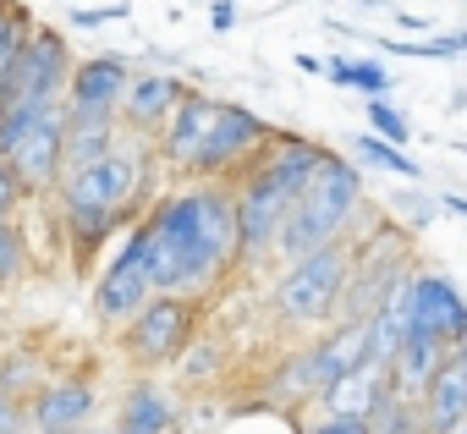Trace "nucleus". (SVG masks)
<instances>
[{"label":"nucleus","mask_w":467,"mask_h":434,"mask_svg":"<svg viewBox=\"0 0 467 434\" xmlns=\"http://www.w3.org/2000/svg\"><path fill=\"white\" fill-rule=\"evenodd\" d=\"M138 264L154 292H187L209 297L231 270L243 264L237 243V192L231 181H192L165 198H154L127 226Z\"/></svg>","instance_id":"obj_1"},{"label":"nucleus","mask_w":467,"mask_h":434,"mask_svg":"<svg viewBox=\"0 0 467 434\" xmlns=\"http://www.w3.org/2000/svg\"><path fill=\"white\" fill-rule=\"evenodd\" d=\"M149 154H154V143L121 138L116 154H105L94 165H78V170H61L50 198H56V214H61L67 243H72L78 259L99 253L121 226H132L138 209L154 203V192H149Z\"/></svg>","instance_id":"obj_2"},{"label":"nucleus","mask_w":467,"mask_h":434,"mask_svg":"<svg viewBox=\"0 0 467 434\" xmlns=\"http://www.w3.org/2000/svg\"><path fill=\"white\" fill-rule=\"evenodd\" d=\"M336 149L303 138V132H275L270 149L259 154V165L231 187L237 192V243H243V264H275V237L286 226L292 203L303 198V187L325 170Z\"/></svg>","instance_id":"obj_3"},{"label":"nucleus","mask_w":467,"mask_h":434,"mask_svg":"<svg viewBox=\"0 0 467 434\" xmlns=\"http://www.w3.org/2000/svg\"><path fill=\"white\" fill-rule=\"evenodd\" d=\"M358 226H363V176H358L352 160L330 154L325 170L303 187V198H297L292 214H286V226H281V237H275V264L303 259V253H314V248H330V243L352 237Z\"/></svg>","instance_id":"obj_4"},{"label":"nucleus","mask_w":467,"mask_h":434,"mask_svg":"<svg viewBox=\"0 0 467 434\" xmlns=\"http://www.w3.org/2000/svg\"><path fill=\"white\" fill-rule=\"evenodd\" d=\"M347 275H352V243H330V248H314L303 259H286L265 292L270 303V319L286 330V336H319L336 325V308H341V292H347Z\"/></svg>","instance_id":"obj_5"},{"label":"nucleus","mask_w":467,"mask_h":434,"mask_svg":"<svg viewBox=\"0 0 467 434\" xmlns=\"http://www.w3.org/2000/svg\"><path fill=\"white\" fill-rule=\"evenodd\" d=\"M192 330H198V297H187V292H154L121 325V352H127V363L138 374H160V368H171L187 352Z\"/></svg>","instance_id":"obj_6"},{"label":"nucleus","mask_w":467,"mask_h":434,"mask_svg":"<svg viewBox=\"0 0 467 434\" xmlns=\"http://www.w3.org/2000/svg\"><path fill=\"white\" fill-rule=\"evenodd\" d=\"M275 132H281V127H270L259 110L220 99L214 116H209L203 149H198V160H192V176H203V181H231V187H237V181L259 165V154L270 149Z\"/></svg>","instance_id":"obj_7"},{"label":"nucleus","mask_w":467,"mask_h":434,"mask_svg":"<svg viewBox=\"0 0 467 434\" xmlns=\"http://www.w3.org/2000/svg\"><path fill=\"white\" fill-rule=\"evenodd\" d=\"M67 83H72V50H67V34L50 28V23H34L28 39L17 45V56L0 72V105L12 99H67Z\"/></svg>","instance_id":"obj_8"},{"label":"nucleus","mask_w":467,"mask_h":434,"mask_svg":"<svg viewBox=\"0 0 467 434\" xmlns=\"http://www.w3.org/2000/svg\"><path fill=\"white\" fill-rule=\"evenodd\" d=\"M6 165L23 176V187L34 198L61 181V170H67V99H50V105L34 110V121L6 149Z\"/></svg>","instance_id":"obj_9"},{"label":"nucleus","mask_w":467,"mask_h":434,"mask_svg":"<svg viewBox=\"0 0 467 434\" xmlns=\"http://www.w3.org/2000/svg\"><path fill=\"white\" fill-rule=\"evenodd\" d=\"M154 297V286H149V275H143V264H138V248H132V237L105 259V270H99V281H94V319L105 325V330H116V325H127L143 303Z\"/></svg>","instance_id":"obj_10"},{"label":"nucleus","mask_w":467,"mask_h":434,"mask_svg":"<svg viewBox=\"0 0 467 434\" xmlns=\"http://www.w3.org/2000/svg\"><path fill=\"white\" fill-rule=\"evenodd\" d=\"M28 429H83L99 418V390L88 374H61V379H45L28 401Z\"/></svg>","instance_id":"obj_11"},{"label":"nucleus","mask_w":467,"mask_h":434,"mask_svg":"<svg viewBox=\"0 0 467 434\" xmlns=\"http://www.w3.org/2000/svg\"><path fill=\"white\" fill-rule=\"evenodd\" d=\"M132 56L121 50H99V56H83L72 61V83H67V110H121V94L132 83Z\"/></svg>","instance_id":"obj_12"},{"label":"nucleus","mask_w":467,"mask_h":434,"mask_svg":"<svg viewBox=\"0 0 467 434\" xmlns=\"http://www.w3.org/2000/svg\"><path fill=\"white\" fill-rule=\"evenodd\" d=\"M176 99H182V83H176L165 67L132 72V83H127V94H121V110H116V116H121V132L154 143L160 127H165V116L176 110Z\"/></svg>","instance_id":"obj_13"},{"label":"nucleus","mask_w":467,"mask_h":434,"mask_svg":"<svg viewBox=\"0 0 467 434\" xmlns=\"http://www.w3.org/2000/svg\"><path fill=\"white\" fill-rule=\"evenodd\" d=\"M214 105H220V99H209L203 88H182L176 110L165 116V127H160V138H154L160 165H171V170L192 176V160H198V149H203V132H209Z\"/></svg>","instance_id":"obj_14"},{"label":"nucleus","mask_w":467,"mask_h":434,"mask_svg":"<svg viewBox=\"0 0 467 434\" xmlns=\"http://www.w3.org/2000/svg\"><path fill=\"white\" fill-rule=\"evenodd\" d=\"M303 357H308V379H314V396L325 385H336L341 374H352L363 357H368V325L363 319H341L319 336L303 341Z\"/></svg>","instance_id":"obj_15"},{"label":"nucleus","mask_w":467,"mask_h":434,"mask_svg":"<svg viewBox=\"0 0 467 434\" xmlns=\"http://www.w3.org/2000/svg\"><path fill=\"white\" fill-rule=\"evenodd\" d=\"M412 325H429L445 346H462L467 341V297L456 292L451 275L412 270Z\"/></svg>","instance_id":"obj_16"},{"label":"nucleus","mask_w":467,"mask_h":434,"mask_svg":"<svg viewBox=\"0 0 467 434\" xmlns=\"http://www.w3.org/2000/svg\"><path fill=\"white\" fill-rule=\"evenodd\" d=\"M451 352H456V346H445L429 325H407V336H401V346H396V357H390V390L423 401L429 379L440 374V363H445Z\"/></svg>","instance_id":"obj_17"},{"label":"nucleus","mask_w":467,"mask_h":434,"mask_svg":"<svg viewBox=\"0 0 467 434\" xmlns=\"http://www.w3.org/2000/svg\"><path fill=\"white\" fill-rule=\"evenodd\" d=\"M116 429H127V434H176L182 429V407H176V396L160 379H138L116 401Z\"/></svg>","instance_id":"obj_18"},{"label":"nucleus","mask_w":467,"mask_h":434,"mask_svg":"<svg viewBox=\"0 0 467 434\" xmlns=\"http://www.w3.org/2000/svg\"><path fill=\"white\" fill-rule=\"evenodd\" d=\"M385 390H390V368L363 357L352 374H341L336 385H325V390H319L308 407H314V412H347V418H368V412L379 407V396H385Z\"/></svg>","instance_id":"obj_19"},{"label":"nucleus","mask_w":467,"mask_h":434,"mask_svg":"<svg viewBox=\"0 0 467 434\" xmlns=\"http://www.w3.org/2000/svg\"><path fill=\"white\" fill-rule=\"evenodd\" d=\"M121 138H127L121 116H110V110H67V170L116 154Z\"/></svg>","instance_id":"obj_20"},{"label":"nucleus","mask_w":467,"mask_h":434,"mask_svg":"<svg viewBox=\"0 0 467 434\" xmlns=\"http://www.w3.org/2000/svg\"><path fill=\"white\" fill-rule=\"evenodd\" d=\"M423 418H429V434H456L462 418H467V363L451 352L440 363V374L429 379L423 390Z\"/></svg>","instance_id":"obj_21"},{"label":"nucleus","mask_w":467,"mask_h":434,"mask_svg":"<svg viewBox=\"0 0 467 434\" xmlns=\"http://www.w3.org/2000/svg\"><path fill=\"white\" fill-rule=\"evenodd\" d=\"M34 275V243L17 221H0V297L17 292Z\"/></svg>","instance_id":"obj_22"},{"label":"nucleus","mask_w":467,"mask_h":434,"mask_svg":"<svg viewBox=\"0 0 467 434\" xmlns=\"http://www.w3.org/2000/svg\"><path fill=\"white\" fill-rule=\"evenodd\" d=\"M265 396H270L275 407H303V401H314V379H308V357H303V346H297V352H286V357L275 363V374H270Z\"/></svg>","instance_id":"obj_23"},{"label":"nucleus","mask_w":467,"mask_h":434,"mask_svg":"<svg viewBox=\"0 0 467 434\" xmlns=\"http://www.w3.org/2000/svg\"><path fill=\"white\" fill-rule=\"evenodd\" d=\"M368 429H374V434H429V418H423V401L385 390L379 407L368 412Z\"/></svg>","instance_id":"obj_24"},{"label":"nucleus","mask_w":467,"mask_h":434,"mask_svg":"<svg viewBox=\"0 0 467 434\" xmlns=\"http://www.w3.org/2000/svg\"><path fill=\"white\" fill-rule=\"evenodd\" d=\"M39 385H45V363L34 352H6V357H0V390H6V396L28 401Z\"/></svg>","instance_id":"obj_25"},{"label":"nucleus","mask_w":467,"mask_h":434,"mask_svg":"<svg viewBox=\"0 0 467 434\" xmlns=\"http://www.w3.org/2000/svg\"><path fill=\"white\" fill-rule=\"evenodd\" d=\"M352 149H358V160H368V165H379V170H390V176H418V160L412 154H401L396 143H385L379 132H363V138H352Z\"/></svg>","instance_id":"obj_26"},{"label":"nucleus","mask_w":467,"mask_h":434,"mask_svg":"<svg viewBox=\"0 0 467 434\" xmlns=\"http://www.w3.org/2000/svg\"><path fill=\"white\" fill-rule=\"evenodd\" d=\"M385 56H418V61H456L467 56V34H440V39H423V45H401V39H379Z\"/></svg>","instance_id":"obj_27"},{"label":"nucleus","mask_w":467,"mask_h":434,"mask_svg":"<svg viewBox=\"0 0 467 434\" xmlns=\"http://www.w3.org/2000/svg\"><path fill=\"white\" fill-rule=\"evenodd\" d=\"M363 110H368V132H379L385 143H396V149H401V143L412 138V127H407V116H401V110H396V105H390L385 94H374V99H368Z\"/></svg>","instance_id":"obj_28"},{"label":"nucleus","mask_w":467,"mask_h":434,"mask_svg":"<svg viewBox=\"0 0 467 434\" xmlns=\"http://www.w3.org/2000/svg\"><path fill=\"white\" fill-rule=\"evenodd\" d=\"M182 363V379H214L220 374V363H225V352H220V341H187V352L176 357Z\"/></svg>","instance_id":"obj_29"},{"label":"nucleus","mask_w":467,"mask_h":434,"mask_svg":"<svg viewBox=\"0 0 467 434\" xmlns=\"http://www.w3.org/2000/svg\"><path fill=\"white\" fill-rule=\"evenodd\" d=\"M28 28H34V12H23V6L0 12V72H6V61H12V56H17V45L28 39Z\"/></svg>","instance_id":"obj_30"},{"label":"nucleus","mask_w":467,"mask_h":434,"mask_svg":"<svg viewBox=\"0 0 467 434\" xmlns=\"http://www.w3.org/2000/svg\"><path fill=\"white\" fill-rule=\"evenodd\" d=\"M297 434H374L368 418H347V412H314Z\"/></svg>","instance_id":"obj_31"},{"label":"nucleus","mask_w":467,"mask_h":434,"mask_svg":"<svg viewBox=\"0 0 467 434\" xmlns=\"http://www.w3.org/2000/svg\"><path fill=\"white\" fill-rule=\"evenodd\" d=\"M23 198H34L28 187H23V176L0 160V221H17V209H23Z\"/></svg>","instance_id":"obj_32"},{"label":"nucleus","mask_w":467,"mask_h":434,"mask_svg":"<svg viewBox=\"0 0 467 434\" xmlns=\"http://www.w3.org/2000/svg\"><path fill=\"white\" fill-rule=\"evenodd\" d=\"M352 88L374 99V94H390V88H396V78H390L379 61H352Z\"/></svg>","instance_id":"obj_33"},{"label":"nucleus","mask_w":467,"mask_h":434,"mask_svg":"<svg viewBox=\"0 0 467 434\" xmlns=\"http://www.w3.org/2000/svg\"><path fill=\"white\" fill-rule=\"evenodd\" d=\"M132 6H121V0H116V6H88V12H72V28H105V23H121Z\"/></svg>","instance_id":"obj_34"},{"label":"nucleus","mask_w":467,"mask_h":434,"mask_svg":"<svg viewBox=\"0 0 467 434\" xmlns=\"http://www.w3.org/2000/svg\"><path fill=\"white\" fill-rule=\"evenodd\" d=\"M396 209H407V214H412V232L434 226V203H429V198H418V192H396Z\"/></svg>","instance_id":"obj_35"},{"label":"nucleus","mask_w":467,"mask_h":434,"mask_svg":"<svg viewBox=\"0 0 467 434\" xmlns=\"http://www.w3.org/2000/svg\"><path fill=\"white\" fill-rule=\"evenodd\" d=\"M12 429H28V412H23V401H17V396L0 390V434H12Z\"/></svg>","instance_id":"obj_36"},{"label":"nucleus","mask_w":467,"mask_h":434,"mask_svg":"<svg viewBox=\"0 0 467 434\" xmlns=\"http://www.w3.org/2000/svg\"><path fill=\"white\" fill-rule=\"evenodd\" d=\"M209 28H214V34H231V28H237V0H209Z\"/></svg>","instance_id":"obj_37"},{"label":"nucleus","mask_w":467,"mask_h":434,"mask_svg":"<svg viewBox=\"0 0 467 434\" xmlns=\"http://www.w3.org/2000/svg\"><path fill=\"white\" fill-rule=\"evenodd\" d=\"M319 72H325L336 88H352V61H347V56H325V61H319Z\"/></svg>","instance_id":"obj_38"},{"label":"nucleus","mask_w":467,"mask_h":434,"mask_svg":"<svg viewBox=\"0 0 467 434\" xmlns=\"http://www.w3.org/2000/svg\"><path fill=\"white\" fill-rule=\"evenodd\" d=\"M440 203H445V209H451V214H462V221H467V198H462V192H445V198H440Z\"/></svg>","instance_id":"obj_39"},{"label":"nucleus","mask_w":467,"mask_h":434,"mask_svg":"<svg viewBox=\"0 0 467 434\" xmlns=\"http://www.w3.org/2000/svg\"><path fill=\"white\" fill-rule=\"evenodd\" d=\"M78 434H116V429H99V423H83Z\"/></svg>","instance_id":"obj_40"},{"label":"nucleus","mask_w":467,"mask_h":434,"mask_svg":"<svg viewBox=\"0 0 467 434\" xmlns=\"http://www.w3.org/2000/svg\"><path fill=\"white\" fill-rule=\"evenodd\" d=\"M34 434H78V429H34Z\"/></svg>","instance_id":"obj_41"},{"label":"nucleus","mask_w":467,"mask_h":434,"mask_svg":"<svg viewBox=\"0 0 467 434\" xmlns=\"http://www.w3.org/2000/svg\"><path fill=\"white\" fill-rule=\"evenodd\" d=\"M456 357H462V363H467V341H462V346H456Z\"/></svg>","instance_id":"obj_42"},{"label":"nucleus","mask_w":467,"mask_h":434,"mask_svg":"<svg viewBox=\"0 0 467 434\" xmlns=\"http://www.w3.org/2000/svg\"><path fill=\"white\" fill-rule=\"evenodd\" d=\"M12 6H17V0H0V12H12Z\"/></svg>","instance_id":"obj_43"},{"label":"nucleus","mask_w":467,"mask_h":434,"mask_svg":"<svg viewBox=\"0 0 467 434\" xmlns=\"http://www.w3.org/2000/svg\"><path fill=\"white\" fill-rule=\"evenodd\" d=\"M363 6H385V0H363Z\"/></svg>","instance_id":"obj_44"},{"label":"nucleus","mask_w":467,"mask_h":434,"mask_svg":"<svg viewBox=\"0 0 467 434\" xmlns=\"http://www.w3.org/2000/svg\"><path fill=\"white\" fill-rule=\"evenodd\" d=\"M12 434H34V429H12Z\"/></svg>","instance_id":"obj_45"},{"label":"nucleus","mask_w":467,"mask_h":434,"mask_svg":"<svg viewBox=\"0 0 467 434\" xmlns=\"http://www.w3.org/2000/svg\"><path fill=\"white\" fill-rule=\"evenodd\" d=\"M116 434H127V429H116Z\"/></svg>","instance_id":"obj_46"}]
</instances>
